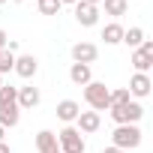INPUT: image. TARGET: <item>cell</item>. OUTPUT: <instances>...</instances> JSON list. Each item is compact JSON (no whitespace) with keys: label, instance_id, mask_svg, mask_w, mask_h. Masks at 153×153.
Here are the masks:
<instances>
[{"label":"cell","instance_id":"6da1fadb","mask_svg":"<svg viewBox=\"0 0 153 153\" xmlns=\"http://www.w3.org/2000/svg\"><path fill=\"white\" fill-rule=\"evenodd\" d=\"M111 141H114V147H120V150H135V147H141V129H138V123H123V126H117V129L111 132Z\"/></svg>","mask_w":153,"mask_h":153},{"label":"cell","instance_id":"7a4b0ae2","mask_svg":"<svg viewBox=\"0 0 153 153\" xmlns=\"http://www.w3.org/2000/svg\"><path fill=\"white\" fill-rule=\"evenodd\" d=\"M84 99L93 111H105L111 105V90L102 81H90V84H84Z\"/></svg>","mask_w":153,"mask_h":153},{"label":"cell","instance_id":"3957f363","mask_svg":"<svg viewBox=\"0 0 153 153\" xmlns=\"http://www.w3.org/2000/svg\"><path fill=\"white\" fill-rule=\"evenodd\" d=\"M108 111H111V120H114L117 126H123V123H138V120L144 117V108H141V102H135V99H129L126 105H111Z\"/></svg>","mask_w":153,"mask_h":153},{"label":"cell","instance_id":"277c9868","mask_svg":"<svg viewBox=\"0 0 153 153\" xmlns=\"http://www.w3.org/2000/svg\"><path fill=\"white\" fill-rule=\"evenodd\" d=\"M57 144H60V153H84V135L75 126L60 129L57 132Z\"/></svg>","mask_w":153,"mask_h":153},{"label":"cell","instance_id":"5b68a950","mask_svg":"<svg viewBox=\"0 0 153 153\" xmlns=\"http://www.w3.org/2000/svg\"><path fill=\"white\" fill-rule=\"evenodd\" d=\"M132 66H135V72H147L150 66H153V39H144L135 51H132V60H129Z\"/></svg>","mask_w":153,"mask_h":153},{"label":"cell","instance_id":"8992f818","mask_svg":"<svg viewBox=\"0 0 153 153\" xmlns=\"http://www.w3.org/2000/svg\"><path fill=\"white\" fill-rule=\"evenodd\" d=\"M75 21H78L81 27H93L99 21V9L93 3H84V0H78L75 3Z\"/></svg>","mask_w":153,"mask_h":153},{"label":"cell","instance_id":"52a82bcc","mask_svg":"<svg viewBox=\"0 0 153 153\" xmlns=\"http://www.w3.org/2000/svg\"><path fill=\"white\" fill-rule=\"evenodd\" d=\"M96 57H99V48H96L93 42H75V45H72V60H75V63H87V66H90Z\"/></svg>","mask_w":153,"mask_h":153},{"label":"cell","instance_id":"ba28073f","mask_svg":"<svg viewBox=\"0 0 153 153\" xmlns=\"http://www.w3.org/2000/svg\"><path fill=\"white\" fill-rule=\"evenodd\" d=\"M150 87H153L150 75H147V72H135L126 90H129V96H138V99H144V96H150Z\"/></svg>","mask_w":153,"mask_h":153},{"label":"cell","instance_id":"9c48e42d","mask_svg":"<svg viewBox=\"0 0 153 153\" xmlns=\"http://www.w3.org/2000/svg\"><path fill=\"white\" fill-rule=\"evenodd\" d=\"M21 78H33L36 75V69H39V60L33 57V54H21V57H15V66H12Z\"/></svg>","mask_w":153,"mask_h":153},{"label":"cell","instance_id":"30bf717a","mask_svg":"<svg viewBox=\"0 0 153 153\" xmlns=\"http://www.w3.org/2000/svg\"><path fill=\"white\" fill-rule=\"evenodd\" d=\"M75 123H78L75 129H78V132L84 135V132H96L102 120H99V111H81L78 117H75Z\"/></svg>","mask_w":153,"mask_h":153},{"label":"cell","instance_id":"8fae6325","mask_svg":"<svg viewBox=\"0 0 153 153\" xmlns=\"http://www.w3.org/2000/svg\"><path fill=\"white\" fill-rule=\"evenodd\" d=\"M39 99H42L39 90L30 87V84H24V87H18V99H15V105H18V108H36Z\"/></svg>","mask_w":153,"mask_h":153},{"label":"cell","instance_id":"7c38bea8","mask_svg":"<svg viewBox=\"0 0 153 153\" xmlns=\"http://www.w3.org/2000/svg\"><path fill=\"white\" fill-rule=\"evenodd\" d=\"M81 114V105L75 102V99H63V102H57V117L63 120V123H75V117Z\"/></svg>","mask_w":153,"mask_h":153},{"label":"cell","instance_id":"4fadbf2b","mask_svg":"<svg viewBox=\"0 0 153 153\" xmlns=\"http://www.w3.org/2000/svg\"><path fill=\"white\" fill-rule=\"evenodd\" d=\"M36 150H39V153H60L57 135H54V132H48V129H42V132L36 135Z\"/></svg>","mask_w":153,"mask_h":153},{"label":"cell","instance_id":"5bb4252c","mask_svg":"<svg viewBox=\"0 0 153 153\" xmlns=\"http://www.w3.org/2000/svg\"><path fill=\"white\" fill-rule=\"evenodd\" d=\"M69 78H72V84L84 87V84H90V81H93V72H90V66H87V63H72Z\"/></svg>","mask_w":153,"mask_h":153},{"label":"cell","instance_id":"9a60e30c","mask_svg":"<svg viewBox=\"0 0 153 153\" xmlns=\"http://www.w3.org/2000/svg\"><path fill=\"white\" fill-rule=\"evenodd\" d=\"M102 39H105V45H120V42H123V27H120L117 21L105 24V27H102Z\"/></svg>","mask_w":153,"mask_h":153},{"label":"cell","instance_id":"2e32d148","mask_svg":"<svg viewBox=\"0 0 153 153\" xmlns=\"http://www.w3.org/2000/svg\"><path fill=\"white\" fill-rule=\"evenodd\" d=\"M18 117H21V114H18V105H0V126H3V129H6V126H9V129L18 126Z\"/></svg>","mask_w":153,"mask_h":153},{"label":"cell","instance_id":"e0dca14e","mask_svg":"<svg viewBox=\"0 0 153 153\" xmlns=\"http://www.w3.org/2000/svg\"><path fill=\"white\" fill-rule=\"evenodd\" d=\"M123 42H126L129 48H138V45L144 42V30H141V27H129V30H123Z\"/></svg>","mask_w":153,"mask_h":153},{"label":"cell","instance_id":"ac0fdd59","mask_svg":"<svg viewBox=\"0 0 153 153\" xmlns=\"http://www.w3.org/2000/svg\"><path fill=\"white\" fill-rule=\"evenodd\" d=\"M102 3H105V12L108 15H114V18L126 15V0H102Z\"/></svg>","mask_w":153,"mask_h":153},{"label":"cell","instance_id":"d6986e66","mask_svg":"<svg viewBox=\"0 0 153 153\" xmlns=\"http://www.w3.org/2000/svg\"><path fill=\"white\" fill-rule=\"evenodd\" d=\"M15 99H18V87H12V84L0 87V105H15Z\"/></svg>","mask_w":153,"mask_h":153},{"label":"cell","instance_id":"ffe728a7","mask_svg":"<svg viewBox=\"0 0 153 153\" xmlns=\"http://www.w3.org/2000/svg\"><path fill=\"white\" fill-rule=\"evenodd\" d=\"M129 99H132V96H129V90H126V87H117V90H111V105H126ZM111 105H108V108H111Z\"/></svg>","mask_w":153,"mask_h":153},{"label":"cell","instance_id":"44dd1931","mask_svg":"<svg viewBox=\"0 0 153 153\" xmlns=\"http://www.w3.org/2000/svg\"><path fill=\"white\" fill-rule=\"evenodd\" d=\"M12 66H15V54H9L6 48L0 51V75L3 72H12Z\"/></svg>","mask_w":153,"mask_h":153},{"label":"cell","instance_id":"7402d4cb","mask_svg":"<svg viewBox=\"0 0 153 153\" xmlns=\"http://www.w3.org/2000/svg\"><path fill=\"white\" fill-rule=\"evenodd\" d=\"M39 12L42 15H57L60 12V0H39Z\"/></svg>","mask_w":153,"mask_h":153},{"label":"cell","instance_id":"603a6c76","mask_svg":"<svg viewBox=\"0 0 153 153\" xmlns=\"http://www.w3.org/2000/svg\"><path fill=\"white\" fill-rule=\"evenodd\" d=\"M6 39H9V36H6V30H0V51L6 48Z\"/></svg>","mask_w":153,"mask_h":153},{"label":"cell","instance_id":"cb8c5ba5","mask_svg":"<svg viewBox=\"0 0 153 153\" xmlns=\"http://www.w3.org/2000/svg\"><path fill=\"white\" fill-rule=\"evenodd\" d=\"M102 153H126V150H120V147H114V144H111V147H105Z\"/></svg>","mask_w":153,"mask_h":153},{"label":"cell","instance_id":"d4e9b609","mask_svg":"<svg viewBox=\"0 0 153 153\" xmlns=\"http://www.w3.org/2000/svg\"><path fill=\"white\" fill-rule=\"evenodd\" d=\"M0 153H12V150H9V144H6V141H0Z\"/></svg>","mask_w":153,"mask_h":153},{"label":"cell","instance_id":"484cf974","mask_svg":"<svg viewBox=\"0 0 153 153\" xmlns=\"http://www.w3.org/2000/svg\"><path fill=\"white\" fill-rule=\"evenodd\" d=\"M63 3H78V0H60V6H63Z\"/></svg>","mask_w":153,"mask_h":153},{"label":"cell","instance_id":"4316f807","mask_svg":"<svg viewBox=\"0 0 153 153\" xmlns=\"http://www.w3.org/2000/svg\"><path fill=\"white\" fill-rule=\"evenodd\" d=\"M84 3H93V6H96V3H102V0H84Z\"/></svg>","mask_w":153,"mask_h":153},{"label":"cell","instance_id":"83f0119b","mask_svg":"<svg viewBox=\"0 0 153 153\" xmlns=\"http://www.w3.org/2000/svg\"><path fill=\"white\" fill-rule=\"evenodd\" d=\"M3 135H6V129H3V126H0V141H3Z\"/></svg>","mask_w":153,"mask_h":153},{"label":"cell","instance_id":"f1b7e54d","mask_svg":"<svg viewBox=\"0 0 153 153\" xmlns=\"http://www.w3.org/2000/svg\"><path fill=\"white\" fill-rule=\"evenodd\" d=\"M0 87H3V75H0Z\"/></svg>","mask_w":153,"mask_h":153},{"label":"cell","instance_id":"f546056e","mask_svg":"<svg viewBox=\"0 0 153 153\" xmlns=\"http://www.w3.org/2000/svg\"><path fill=\"white\" fill-rule=\"evenodd\" d=\"M12 3H24V0H12Z\"/></svg>","mask_w":153,"mask_h":153},{"label":"cell","instance_id":"4dcf8cb0","mask_svg":"<svg viewBox=\"0 0 153 153\" xmlns=\"http://www.w3.org/2000/svg\"><path fill=\"white\" fill-rule=\"evenodd\" d=\"M3 3H6V0H0V6H3Z\"/></svg>","mask_w":153,"mask_h":153}]
</instances>
